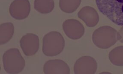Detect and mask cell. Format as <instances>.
<instances>
[{
    "label": "cell",
    "mask_w": 123,
    "mask_h": 74,
    "mask_svg": "<svg viewBox=\"0 0 123 74\" xmlns=\"http://www.w3.org/2000/svg\"><path fill=\"white\" fill-rule=\"evenodd\" d=\"M99 11L114 23L123 26V0H95Z\"/></svg>",
    "instance_id": "6da1fadb"
},
{
    "label": "cell",
    "mask_w": 123,
    "mask_h": 74,
    "mask_svg": "<svg viewBox=\"0 0 123 74\" xmlns=\"http://www.w3.org/2000/svg\"><path fill=\"white\" fill-rule=\"evenodd\" d=\"M121 38L119 32L109 26L100 27L96 30L92 35L93 43L101 49L109 48Z\"/></svg>",
    "instance_id": "7a4b0ae2"
},
{
    "label": "cell",
    "mask_w": 123,
    "mask_h": 74,
    "mask_svg": "<svg viewBox=\"0 0 123 74\" xmlns=\"http://www.w3.org/2000/svg\"><path fill=\"white\" fill-rule=\"evenodd\" d=\"M65 40L62 34L52 31L46 34L43 39L42 50L46 56H56L64 50Z\"/></svg>",
    "instance_id": "3957f363"
},
{
    "label": "cell",
    "mask_w": 123,
    "mask_h": 74,
    "mask_svg": "<svg viewBox=\"0 0 123 74\" xmlns=\"http://www.w3.org/2000/svg\"><path fill=\"white\" fill-rule=\"evenodd\" d=\"M3 63L4 70L9 74H18L25 66V60L17 48H11L4 53Z\"/></svg>",
    "instance_id": "277c9868"
},
{
    "label": "cell",
    "mask_w": 123,
    "mask_h": 74,
    "mask_svg": "<svg viewBox=\"0 0 123 74\" xmlns=\"http://www.w3.org/2000/svg\"><path fill=\"white\" fill-rule=\"evenodd\" d=\"M10 15L16 20H22L30 14L31 4L28 0H14L9 7Z\"/></svg>",
    "instance_id": "5b68a950"
},
{
    "label": "cell",
    "mask_w": 123,
    "mask_h": 74,
    "mask_svg": "<svg viewBox=\"0 0 123 74\" xmlns=\"http://www.w3.org/2000/svg\"><path fill=\"white\" fill-rule=\"evenodd\" d=\"M62 27L67 37L73 40L81 38L85 33L83 25L78 20L74 19L65 20L63 24Z\"/></svg>",
    "instance_id": "8992f818"
},
{
    "label": "cell",
    "mask_w": 123,
    "mask_h": 74,
    "mask_svg": "<svg viewBox=\"0 0 123 74\" xmlns=\"http://www.w3.org/2000/svg\"><path fill=\"white\" fill-rule=\"evenodd\" d=\"M20 45L24 54L27 56H32L36 54L39 49V38L36 34L28 33L21 39Z\"/></svg>",
    "instance_id": "52a82bcc"
},
{
    "label": "cell",
    "mask_w": 123,
    "mask_h": 74,
    "mask_svg": "<svg viewBox=\"0 0 123 74\" xmlns=\"http://www.w3.org/2000/svg\"><path fill=\"white\" fill-rule=\"evenodd\" d=\"M97 69L96 60L89 56H82L79 58L74 66L75 74H94Z\"/></svg>",
    "instance_id": "ba28073f"
},
{
    "label": "cell",
    "mask_w": 123,
    "mask_h": 74,
    "mask_svg": "<svg viewBox=\"0 0 123 74\" xmlns=\"http://www.w3.org/2000/svg\"><path fill=\"white\" fill-rule=\"evenodd\" d=\"M43 72L46 74H69L70 68L68 64L63 60H52L44 64Z\"/></svg>",
    "instance_id": "9c48e42d"
},
{
    "label": "cell",
    "mask_w": 123,
    "mask_h": 74,
    "mask_svg": "<svg viewBox=\"0 0 123 74\" xmlns=\"http://www.w3.org/2000/svg\"><path fill=\"white\" fill-rule=\"evenodd\" d=\"M78 16L89 27L96 26L99 21V16L97 10L90 6L81 8L78 13Z\"/></svg>",
    "instance_id": "30bf717a"
},
{
    "label": "cell",
    "mask_w": 123,
    "mask_h": 74,
    "mask_svg": "<svg viewBox=\"0 0 123 74\" xmlns=\"http://www.w3.org/2000/svg\"><path fill=\"white\" fill-rule=\"evenodd\" d=\"M14 33V26L11 22H6L0 25V44H5L12 38Z\"/></svg>",
    "instance_id": "8fae6325"
},
{
    "label": "cell",
    "mask_w": 123,
    "mask_h": 74,
    "mask_svg": "<svg viewBox=\"0 0 123 74\" xmlns=\"http://www.w3.org/2000/svg\"><path fill=\"white\" fill-rule=\"evenodd\" d=\"M54 7V0H34V9L42 14L49 13L53 10Z\"/></svg>",
    "instance_id": "7c38bea8"
},
{
    "label": "cell",
    "mask_w": 123,
    "mask_h": 74,
    "mask_svg": "<svg viewBox=\"0 0 123 74\" xmlns=\"http://www.w3.org/2000/svg\"><path fill=\"white\" fill-rule=\"evenodd\" d=\"M81 0H59L61 10L68 13L75 12L81 3Z\"/></svg>",
    "instance_id": "4fadbf2b"
},
{
    "label": "cell",
    "mask_w": 123,
    "mask_h": 74,
    "mask_svg": "<svg viewBox=\"0 0 123 74\" xmlns=\"http://www.w3.org/2000/svg\"><path fill=\"white\" fill-rule=\"evenodd\" d=\"M109 60L117 66H123V46L118 47L111 50L109 54Z\"/></svg>",
    "instance_id": "5bb4252c"
},
{
    "label": "cell",
    "mask_w": 123,
    "mask_h": 74,
    "mask_svg": "<svg viewBox=\"0 0 123 74\" xmlns=\"http://www.w3.org/2000/svg\"><path fill=\"white\" fill-rule=\"evenodd\" d=\"M119 33H120V34L121 37V39L120 40V41L121 43H123V26L121 28Z\"/></svg>",
    "instance_id": "9a60e30c"
}]
</instances>
